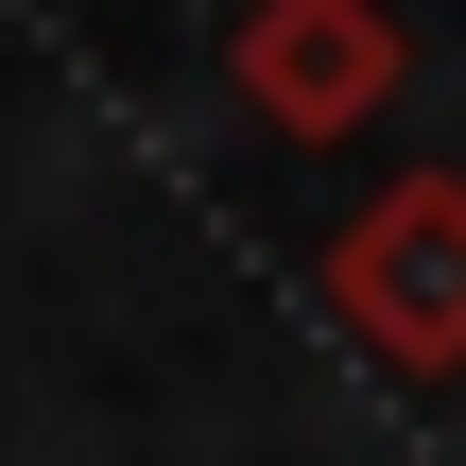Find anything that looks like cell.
Here are the masks:
<instances>
[{
    "instance_id": "1",
    "label": "cell",
    "mask_w": 466,
    "mask_h": 466,
    "mask_svg": "<svg viewBox=\"0 0 466 466\" xmlns=\"http://www.w3.org/2000/svg\"><path fill=\"white\" fill-rule=\"evenodd\" d=\"M329 311H346L363 363L450 380L466 363V173H398L380 208L329 225Z\"/></svg>"
},
{
    "instance_id": "2",
    "label": "cell",
    "mask_w": 466,
    "mask_h": 466,
    "mask_svg": "<svg viewBox=\"0 0 466 466\" xmlns=\"http://www.w3.org/2000/svg\"><path fill=\"white\" fill-rule=\"evenodd\" d=\"M225 69H242V104H259L277 138H363V121L398 104V69H415V35H398L380 0H259Z\"/></svg>"
}]
</instances>
